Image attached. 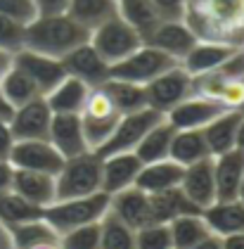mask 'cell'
Listing matches in <instances>:
<instances>
[{"instance_id": "1", "label": "cell", "mask_w": 244, "mask_h": 249, "mask_svg": "<svg viewBox=\"0 0 244 249\" xmlns=\"http://www.w3.org/2000/svg\"><path fill=\"white\" fill-rule=\"evenodd\" d=\"M183 21L199 40L244 45V0H185Z\"/></svg>"}, {"instance_id": "2", "label": "cell", "mask_w": 244, "mask_h": 249, "mask_svg": "<svg viewBox=\"0 0 244 249\" xmlns=\"http://www.w3.org/2000/svg\"><path fill=\"white\" fill-rule=\"evenodd\" d=\"M90 40V31L81 26L71 15L36 17L24 29V48L48 57L62 59L74 48Z\"/></svg>"}, {"instance_id": "3", "label": "cell", "mask_w": 244, "mask_h": 249, "mask_svg": "<svg viewBox=\"0 0 244 249\" xmlns=\"http://www.w3.org/2000/svg\"><path fill=\"white\" fill-rule=\"evenodd\" d=\"M57 199L88 197L102 190V157L97 152H83L64 159V166L55 176ZM55 199V202H57Z\"/></svg>"}, {"instance_id": "4", "label": "cell", "mask_w": 244, "mask_h": 249, "mask_svg": "<svg viewBox=\"0 0 244 249\" xmlns=\"http://www.w3.org/2000/svg\"><path fill=\"white\" fill-rule=\"evenodd\" d=\"M107 209H109V195L100 190L95 195H88V197L57 199L50 207H45L43 216L57 230V235H64V232L78 228V226L100 221Z\"/></svg>"}, {"instance_id": "5", "label": "cell", "mask_w": 244, "mask_h": 249, "mask_svg": "<svg viewBox=\"0 0 244 249\" xmlns=\"http://www.w3.org/2000/svg\"><path fill=\"white\" fill-rule=\"evenodd\" d=\"M175 64H180V62L173 59L171 55H166V53H161L159 48L142 43L126 59H121V62L109 67V78H121V81L147 86L152 78L161 76L164 71L173 69Z\"/></svg>"}, {"instance_id": "6", "label": "cell", "mask_w": 244, "mask_h": 249, "mask_svg": "<svg viewBox=\"0 0 244 249\" xmlns=\"http://www.w3.org/2000/svg\"><path fill=\"white\" fill-rule=\"evenodd\" d=\"M90 45L112 67L116 62L126 59L131 53H135L142 45V38L133 26H128L119 15H114L112 19L102 21L97 29L90 31Z\"/></svg>"}, {"instance_id": "7", "label": "cell", "mask_w": 244, "mask_h": 249, "mask_svg": "<svg viewBox=\"0 0 244 249\" xmlns=\"http://www.w3.org/2000/svg\"><path fill=\"white\" fill-rule=\"evenodd\" d=\"M78 116H81V126H83L88 147L97 152L114 133V128L121 119V112L112 105V100L107 97L102 88H93Z\"/></svg>"}, {"instance_id": "8", "label": "cell", "mask_w": 244, "mask_h": 249, "mask_svg": "<svg viewBox=\"0 0 244 249\" xmlns=\"http://www.w3.org/2000/svg\"><path fill=\"white\" fill-rule=\"evenodd\" d=\"M161 119H164V114L152 109V107L123 114L119 119L114 133L109 135V140L97 150V154L100 157H109V154H119V152H133L138 147V142L147 135V131L154 128Z\"/></svg>"}, {"instance_id": "9", "label": "cell", "mask_w": 244, "mask_h": 249, "mask_svg": "<svg viewBox=\"0 0 244 249\" xmlns=\"http://www.w3.org/2000/svg\"><path fill=\"white\" fill-rule=\"evenodd\" d=\"M192 93H194L192 90V74H188L180 64H175L173 69L164 71L161 76L152 78L150 83L145 86L147 107L161 112L164 116Z\"/></svg>"}, {"instance_id": "10", "label": "cell", "mask_w": 244, "mask_h": 249, "mask_svg": "<svg viewBox=\"0 0 244 249\" xmlns=\"http://www.w3.org/2000/svg\"><path fill=\"white\" fill-rule=\"evenodd\" d=\"M12 169H29L57 176L64 166V157L52 147L50 140H15V147L10 152Z\"/></svg>"}, {"instance_id": "11", "label": "cell", "mask_w": 244, "mask_h": 249, "mask_svg": "<svg viewBox=\"0 0 244 249\" xmlns=\"http://www.w3.org/2000/svg\"><path fill=\"white\" fill-rule=\"evenodd\" d=\"M50 121H52V109L48 107L45 97L38 95L12 112L10 128L15 140H48Z\"/></svg>"}, {"instance_id": "12", "label": "cell", "mask_w": 244, "mask_h": 249, "mask_svg": "<svg viewBox=\"0 0 244 249\" xmlns=\"http://www.w3.org/2000/svg\"><path fill=\"white\" fill-rule=\"evenodd\" d=\"M226 107L207 95H197L192 93L190 97H185L180 105H175L166 114V121L175 131H190V128H204L207 124H211L218 114H223Z\"/></svg>"}, {"instance_id": "13", "label": "cell", "mask_w": 244, "mask_h": 249, "mask_svg": "<svg viewBox=\"0 0 244 249\" xmlns=\"http://www.w3.org/2000/svg\"><path fill=\"white\" fill-rule=\"evenodd\" d=\"M15 67H19L36 83L40 95H48L57 83L67 76L62 59L48 57V55H40V53H34V50H26V48L15 53Z\"/></svg>"}, {"instance_id": "14", "label": "cell", "mask_w": 244, "mask_h": 249, "mask_svg": "<svg viewBox=\"0 0 244 249\" xmlns=\"http://www.w3.org/2000/svg\"><path fill=\"white\" fill-rule=\"evenodd\" d=\"M180 190L199 211H204L218 199L216 197V180H213V157H207L202 161L185 166Z\"/></svg>"}, {"instance_id": "15", "label": "cell", "mask_w": 244, "mask_h": 249, "mask_svg": "<svg viewBox=\"0 0 244 249\" xmlns=\"http://www.w3.org/2000/svg\"><path fill=\"white\" fill-rule=\"evenodd\" d=\"M62 64H64V71L69 76L81 78L90 88H100L109 78V64L97 55V50L90 45V40L74 48L69 55H64Z\"/></svg>"}, {"instance_id": "16", "label": "cell", "mask_w": 244, "mask_h": 249, "mask_svg": "<svg viewBox=\"0 0 244 249\" xmlns=\"http://www.w3.org/2000/svg\"><path fill=\"white\" fill-rule=\"evenodd\" d=\"M197 40L199 38L192 34V29H190L183 19H164L154 31H152L150 36H147L145 43L159 48L161 53L171 55L173 59L183 62V57L194 48Z\"/></svg>"}, {"instance_id": "17", "label": "cell", "mask_w": 244, "mask_h": 249, "mask_svg": "<svg viewBox=\"0 0 244 249\" xmlns=\"http://www.w3.org/2000/svg\"><path fill=\"white\" fill-rule=\"evenodd\" d=\"M109 209L133 230H140L145 226H152V204H150V195L142 190H138L135 185L119 190L109 195Z\"/></svg>"}, {"instance_id": "18", "label": "cell", "mask_w": 244, "mask_h": 249, "mask_svg": "<svg viewBox=\"0 0 244 249\" xmlns=\"http://www.w3.org/2000/svg\"><path fill=\"white\" fill-rule=\"evenodd\" d=\"M48 140L52 142V147L64 159H71V157H78L83 152H90L78 114H52Z\"/></svg>"}, {"instance_id": "19", "label": "cell", "mask_w": 244, "mask_h": 249, "mask_svg": "<svg viewBox=\"0 0 244 249\" xmlns=\"http://www.w3.org/2000/svg\"><path fill=\"white\" fill-rule=\"evenodd\" d=\"M142 169V161L135 152H119L102 157V192L114 195L135 185V178Z\"/></svg>"}, {"instance_id": "20", "label": "cell", "mask_w": 244, "mask_h": 249, "mask_svg": "<svg viewBox=\"0 0 244 249\" xmlns=\"http://www.w3.org/2000/svg\"><path fill=\"white\" fill-rule=\"evenodd\" d=\"M242 178H244V150L235 147L230 152L213 157V180H216V197L218 199H237Z\"/></svg>"}, {"instance_id": "21", "label": "cell", "mask_w": 244, "mask_h": 249, "mask_svg": "<svg viewBox=\"0 0 244 249\" xmlns=\"http://www.w3.org/2000/svg\"><path fill=\"white\" fill-rule=\"evenodd\" d=\"M12 190L21 195L24 199H29L31 204H36L40 209L50 207L57 199L55 188V176L43 171H29V169H15L12 176Z\"/></svg>"}, {"instance_id": "22", "label": "cell", "mask_w": 244, "mask_h": 249, "mask_svg": "<svg viewBox=\"0 0 244 249\" xmlns=\"http://www.w3.org/2000/svg\"><path fill=\"white\" fill-rule=\"evenodd\" d=\"M185 166H180L173 159H161V161H152V164H142V169L135 178V188L147 195L154 192H164L171 188H178L183 180Z\"/></svg>"}, {"instance_id": "23", "label": "cell", "mask_w": 244, "mask_h": 249, "mask_svg": "<svg viewBox=\"0 0 244 249\" xmlns=\"http://www.w3.org/2000/svg\"><path fill=\"white\" fill-rule=\"evenodd\" d=\"M90 90L93 88L88 83H83L81 78L67 74L48 95L43 97H45L48 107L52 109V114H81V109H83L86 100L90 95Z\"/></svg>"}, {"instance_id": "24", "label": "cell", "mask_w": 244, "mask_h": 249, "mask_svg": "<svg viewBox=\"0 0 244 249\" xmlns=\"http://www.w3.org/2000/svg\"><path fill=\"white\" fill-rule=\"evenodd\" d=\"M202 216L211 232L218 237L244 232V204L240 199H218L202 211Z\"/></svg>"}, {"instance_id": "25", "label": "cell", "mask_w": 244, "mask_h": 249, "mask_svg": "<svg viewBox=\"0 0 244 249\" xmlns=\"http://www.w3.org/2000/svg\"><path fill=\"white\" fill-rule=\"evenodd\" d=\"M242 114V109H226L223 114H218L211 124H207L202 128L211 157L230 152V150L237 147V126H240Z\"/></svg>"}, {"instance_id": "26", "label": "cell", "mask_w": 244, "mask_h": 249, "mask_svg": "<svg viewBox=\"0 0 244 249\" xmlns=\"http://www.w3.org/2000/svg\"><path fill=\"white\" fill-rule=\"evenodd\" d=\"M232 50H235L232 45L211 43V40H197L194 48L183 57L180 67H183L188 74H192V76L209 74V71H216V69L232 55Z\"/></svg>"}, {"instance_id": "27", "label": "cell", "mask_w": 244, "mask_h": 249, "mask_svg": "<svg viewBox=\"0 0 244 249\" xmlns=\"http://www.w3.org/2000/svg\"><path fill=\"white\" fill-rule=\"evenodd\" d=\"M116 15L140 34L142 43L164 21L152 0H116Z\"/></svg>"}, {"instance_id": "28", "label": "cell", "mask_w": 244, "mask_h": 249, "mask_svg": "<svg viewBox=\"0 0 244 249\" xmlns=\"http://www.w3.org/2000/svg\"><path fill=\"white\" fill-rule=\"evenodd\" d=\"M211 157L207 145V138L202 128H190V131H175L171 140L169 159L178 161L180 166H190L194 161H202Z\"/></svg>"}, {"instance_id": "29", "label": "cell", "mask_w": 244, "mask_h": 249, "mask_svg": "<svg viewBox=\"0 0 244 249\" xmlns=\"http://www.w3.org/2000/svg\"><path fill=\"white\" fill-rule=\"evenodd\" d=\"M150 204H152V218H154V223H171L173 218H178L183 213H202L183 195L180 185L178 188H171V190L150 195Z\"/></svg>"}, {"instance_id": "30", "label": "cell", "mask_w": 244, "mask_h": 249, "mask_svg": "<svg viewBox=\"0 0 244 249\" xmlns=\"http://www.w3.org/2000/svg\"><path fill=\"white\" fill-rule=\"evenodd\" d=\"M107 97L112 100V105L123 114H131L138 109L147 107V95H145V86L140 83H131V81H121V78H107L100 86Z\"/></svg>"}, {"instance_id": "31", "label": "cell", "mask_w": 244, "mask_h": 249, "mask_svg": "<svg viewBox=\"0 0 244 249\" xmlns=\"http://www.w3.org/2000/svg\"><path fill=\"white\" fill-rule=\"evenodd\" d=\"M10 235H12V247L15 249H34L40 247V245L59 242L57 230L48 223L45 216L24 221V223H17V226H10Z\"/></svg>"}, {"instance_id": "32", "label": "cell", "mask_w": 244, "mask_h": 249, "mask_svg": "<svg viewBox=\"0 0 244 249\" xmlns=\"http://www.w3.org/2000/svg\"><path fill=\"white\" fill-rule=\"evenodd\" d=\"M175 128L166 121V116L147 131V135L138 142V147L133 150L135 157L142 161V164H152V161H161V159H169L171 152V140H173Z\"/></svg>"}, {"instance_id": "33", "label": "cell", "mask_w": 244, "mask_h": 249, "mask_svg": "<svg viewBox=\"0 0 244 249\" xmlns=\"http://www.w3.org/2000/svg\"><path fill=\"white\" fill-rule=\"evenodd\" d=\"M173 249H194L202 240L211 235V228L207 226L202 213H183L169 223Z\"/></svg>"}, {"instance_id": "34", "label": "cell", "mask_w": 244, "mask_h": 249, "mask_svg": "<svg viewBox=\"0 0 244 249\" xmlns=\"http://www.w3.org/2000/svg\"><path fill=\"white\" fill-rule=\"evenodd\" d=\"M67 15H71L88 31H93L102 21L116 15V0H71Z\"/></svg>"}, {"instance_id": "35", "label": "cell", "mask_w": 244, "mask_h": 249, "mask_svg": "<svg viewBox=\"0 0 244 249\" xmlns=\"http://www.w3.org/2000/svg\"><path fill=\"white\" fill-rule=\"evenodd\" d=\"M100 249H135V230L112 209H107L100 218Z\"/></svg>"}, {"instance_id": "36", "label": "cell", "mask_w": 244, "mask_h": 249, "mask_svg": "<svg viewBox=\"0 0 244 249\" xmlns=\"http://www.w3.org/2000/svg\"><path fill=\"white\" fill-rule=\"evenodd\" d=\"M0 93H2V97H5L15 109L21 107V105H26L29 100H34V97L40 95L36 83L26 76L19 67H15V64H12V69H10L5 76L0 78Z\"/></svg>"}, {"instance_id": "37", "label": "cell", "mask_w": 244, "mask_h": 249, "mask_svg": "<svg viewBox=\"0 0 244 249\" xmlns=\"http://www.w3.org/2000/svg\"><path fill=\"white\" fill-rule=\"evenodd\" d=\"M40 207L31 204L29 199H24L21 195L12 190L0 192V221L10 228V226H17V223H24V221H31V218H40L43 216Z\"/></svg>"}, {"instance_id": "38", "label": "cell", "mask_w": 244, "mask_h": 249, "mask_svg": "<svg viewBox=\"0 0 244 249\" xmlns=\"http://www.w3.org/2000/svg\"><path fill=\"white\" fill-rule=\"evenodd\" d=\"M59 249H100V221L59 235Z\"/></svg>"}, {"instance_id": "39", "label": "cell", "mask_w": 244, "mask_h": 249, "mask_svg": "<svg viewBox=\"0 0 244 249\" xmlns=\"http://www.w3.org/2000/svg\"><path fill=\"white\" fill-rule=\"evenodd\" d=\"M135 249H173L169 223H152L135 230Z\"/></svg>"}, {"instance_id": "40", "label": "cell", "mask_w": 244, "mask_h": 249, "mask_svg": "<svg viewBox=\"0 0 244 249\" xmlns=\"http://www.w3.org/2000/svg\"><path fill=\"white\" fill-rule=\"evenodd\" d=\"M0 15L21 26H29L38 17V5L36 0H0Z\"/></svg>"}, {"instance_id": "41", "label": "cell", "mask_w": 244, "mask_h": 249, "mask_svg": "<svg viewBox=\"0 0 244 249\" xmlns=\"http://www.w3.org/2000/svg\"><path fill=\"white\" fill-rule=\"evenodd\" d=\"M24 29L17 21H12L10 17H2L0 15V50H7V53H19L24 48Z\"/></svg>"}, {"instance_id": "42", "label": "cell", "mask_w": 244, "mask_h": 249, "mask_svg": "<svg viewBox=\"0 0 244 249\" xmlns=\"http://www.w3.org/2000/svg\"><path fill=\"white\" fill-rule=\"evenodd\" d=\"M218 71L227 78H244V45L232 50V55L218 67Z\"/></svg>"}, {"instance_id": "43", "label": "cell", "mask_w": 244, "mask_h": 249, "mask_svg": "<svg viewBox=\"0 0 244 249\" xmlns=\"http://www.w3.org/2000/svg\"><path fill=\"white\" fill-rule=\"evenodd\" d=\"M152 2L164 19H183L185 17V0H152Z\"/></svg>"}, {"instance_id": "44", "label": "cell", "mask_w": 244, "mask_h": 249, "mask_svg": "<svg viewBox=\"0 0 244 249\" xmlns=\"http://www.w3.org/2000/svg\"><path fill=\"white\" fill-rule=\"evenodd\" d=\"M69 2H71V0H36L38 17H57V15H67V12H69Z\"/></svg>"}, {"instance_id": "45", "label": "cell", "mask_w": 244, "mask_h": 249, "mask_svg": "<svg viewBox=\"0 0 244 249\" xmlns=\"http://www.w3.org/2000/svg\"><path fill=\"white\" fill-rule=\"evenodd\" d=\"M15 147V135L10 128V121H0V161H7Z\"/></svg>"}, {"instance_id": "46", "label": "cell", "mask_w": 244, "mask_h": 249, "mask_svg": "<svg viewBox=\"0 0 244 249\" xmlns=\"http://www.w3.org/2000/svg\"><path fill=\"white\" fill-rule=\"evenodd\" d=\"M12 176H15L12 164H10V161H0V192L12 188Z\"/></svg>"}, {"instance_id": "47", "label": "cell", "mask_w": 244, "mask_h": 249, "mask_svg": "<svg viewBox=\"0 0 244 249\" xmlns=\"http://www.w3.org/2000/svg\"><path fill=\"white\" fill-rule=\"evenodd\" d=\"M223 240V249H244V232H235V235H226Z\"/></svg>"}, {"instance_id": "48", "label": "cell", "mask_w": 244, "mask_h": 249, "mask_svg": "<svg viewBox=\"0 0 244 249\" xmlns=\"http://www.w3.org/2000/svg\"><path fill=\"white\" fill-rule=\"evenodd\" d=\"M12 64H15V55L7 50H0V78L12 69Z\"/></svg>"}, {"instance_id": "49", "label": "cell", "mask_w": 244, "mask_h": 249, "mask_svg": "<svg viewBox=\"0 0 244 249\" xmlns=\"http://www.w3.org/2000/svg\"><path fill=\"white\" fill-rule=\"evenodd\" d=\"M194 249H223V240H221L218 235H213V232H211L207 240H202Z\"/></svg>"}, {"instance_id": "50", "label": "cell", "mask_w": 244, "mask_h": 249, "mask_svg": "<svg viewBox=\"0 0 244 249\" xmlns=\"http://www.w3.org/2000/svg\"><path fill=\"white\" fill-rule=\"evenodd\" d=\"M0 249H15L12 247V235H10V228L0 221Z\"/></svg>"}, {"instance_id": "51", "label": "cell", "mask_w": 244, "mask_h": 249, "mask_svg": "<svg viewBox=\"0 0 244 249\" xmlns=\"http://www.w3.org/2000/svg\"><path fill=\"white\" fill-rule=\"evenodd\" d=\"M237 147L244 150V114L240 119V126H237Z\"/></svg>"}, {"instance_id": "52", "label": "cell", "mask_w": 244, "mask_h": 249, "mask_svg": "<svg viewBox=\"0 0 244 249\" xmlns=\"http://www.w3.org/2000/svg\"><path fill=\"white\" fill-rule=\"evenodd\" d=\"M237 199L244 204V178H242V183H240V192H237Z\"/></svg>"}, {"instance_id": "53", "label": "cell", "mask_w": 244, "mask_h": 249, "mask_svg": "<svg viewBox=\"0 0 244 249\" xmlns=\"http://www.w3.org/2000/svg\"><path fill=\"white\" fill-rule=\"evenodd\" d=\"M34 249H59V242H52V245H40V247H34Z\"/></svg>"}, {"instance_id": "54", "label": "cell", "mask_w": 244, "mask_h": 249, "mask_svg": "<svg viewBox=\"0 0 244 249\" xmlns=\"http://www.w3.org/2000/svg\"><path fill=\"white\" fill-rule=\"evenodd\" d=\"M242 112H244V105H242Z\"/></svg>"}]
</instances>
